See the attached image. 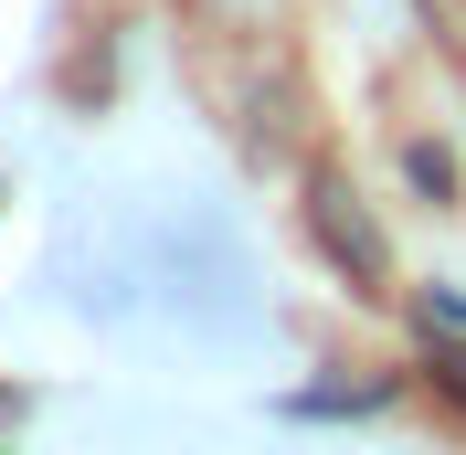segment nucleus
<instances>
[{"mask_svg": "<svg viewBox=\"0 0 466 455\" xmlns=\"http://www.w3.org/2000/svg\"><path fill=\"white\" fill-rule=\"evenodd\" d=\"M308 233L329 244V265H339L360 297H392V255H381L371 212H360V191H350L339 170H308Z\"/></svg>", "mask_w": 466, "mask_h": 455, "instance_id": "f257e3e1", "label": "nucleus"}]
</instances>
